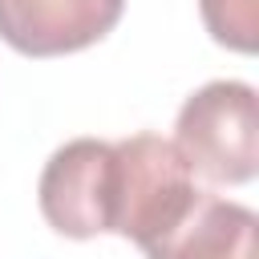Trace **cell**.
<instances>
[{"mask_svg": "<svg viewBox=\"0 0 259 259\" xmlns=\"http://www.w3.org/2000/svg\"><path fill=\"white\" fill-rule=\"evenodd\" d=\"M174 150L210 186H247L259 174V97L247 81H206L174 117Z\"/></svg>", "mask_w": 259, "mask_h": 259, "instance_id": "cell-2", "label": "cell"}, {"mask_svg": "<svg viewBox=\"0 0 259 259\" xmlns=\"http://www.w3.org/2000/svg\"><path fill=\"white\" fill-rule=\"evenodd\" d=\"M117 154V194H113V231L130 239L146 259H158L194 210L202 186L190 166L162 134H130L113 142Z\"/></svg>", "mask_w": 259, "mask_h": 259, "instance_id": "cell-1", "label": "cell"}, {"mask_svg": "<svg viewBox=\"0 0 259 259\" xmlns=\"http://www.w3.org/2000/svg\"><path fill=\"white\" fill-rule=\"evenodd\" d=\"M125 0H0V40L20 57H69L105 40Z\"/></svg>", "mask_w": 259, "mask_h": 259, "instance_id": "cell-4", "label": "cell"}, {"mask_svg": "<svg viewBox=\"0 0 259 259\" xmlns=\"http://www.w3.org/2000/svg\"><path fill=\"white\" fill-rule=\"evenodd\" d=\"M198 12L214 45L231 53L259 49V0H198Z\"/></svg>", "mask_w": 259, "mask_h": 259, "instance_id": "cell-6", "label": "cell"}, {"mask_svg": "<svg viewBox=\"0 0 259 259\" xmlns=\"http://www.w3.org/2000/svg\"><path fill=\"white\" fill-rule=\"evenodd\" d=\"M113 194H117V154L113 142L101 138H73L57 146L36 182L40 214L65 239L109 235Z\"/></svg>", "mask_w": 259, "mask_h": 259, "instance_id": "cell-3", "label": "cell"}, {"mask_svg": "<svg viewBox=\"0 0 259 259\" xmlns=\"http://www.w3.org/2000/svg\"><path fill=\"white\" fill-rule=\"evenodd\" d=\"M158 259H259V219L251 206L202 190Z\"/></svg>", "mask_w": 259, "mask_h": 259, "instance_id": "cell-5", "label": "cell"}]
</instances>
